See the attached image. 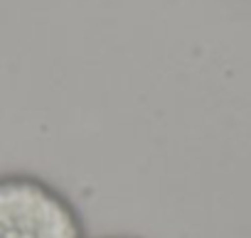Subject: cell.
<instances>
[{
  "label": "cell",
  "instance_id": "cell-1",
  "mask_svg": "<svg viewBox=\"0 0 251 238\" xmlns=\"http://www.w3.org/2000/svg\"><path fill=\"white\" fill-rule=\"evenodd\" d=\"M0 238H86L74 201L35 174H0Z\"/></svg>",
  "mask_w": 251,
  "mask_h": 238
},
{
  "label": "cell",
  "instance_id": "cell-2",
  "mask_svg": "<svg viewBox=\"0 0 251 238\" xmlns=\"http://www.w3.org/2000/svg\"><path fill=\"white\" fill-rule=\"evenodd\" d=\"M108 238H133V236H108Z\"/></svg>",
  "mask_w": 251,
  "mask_h": 238
}]
</instances>
